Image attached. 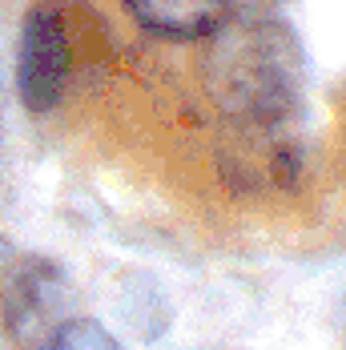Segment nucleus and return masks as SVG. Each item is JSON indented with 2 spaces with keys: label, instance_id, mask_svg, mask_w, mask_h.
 Instances as JSON below:
<instances>
[{
  "label": "nucleus",
  "instance_id": "obj_1",
  "mask_svg": "<svg viewBox=\"0 0 346 350\" xmlns=\"http://www.w3.org/2000/svg\"><path fill=\"white\" fill-rule=\"evenodd\" d=\"M202 85L226 117L270 129L298 113L306 97V53L278 16H230L206 36Z\"/></svg>",
  "mask_w": 346,
  "mask_h": 350
},
{
  "label": "nucleus",
  "instance_id": "obj_2",
  "mask_svg": "<svg viewBox=\"0 0 346 350\" xmlns=\"http://www.w3.org/2000/svg\"><path fill=\"white\" fill-rule=\"evenodd\" d=\"M72 286L49 258H21L0 286V326L21 350H44L49 338L69 322Z\"/></svg>",
  "mask_w": 346,
  "mask_h": 350
},
{
  "label": "nucleus",
  "instance_id": "obj_3",
  "mask_svg": "<svg viewBox=\"0 0 346 350\" xmlns=\"http://www.w3.org/2000/svg\"><path fill=\"white\" fill-rule=\"evenodd\" d=\"M72 69V44L65 16L53 4L29 8L21 36H16V97L33 117L53 113L65 97Z\"/></svg>",
  "mask_w": 346,
  "mask_h": 350
},
{
  "label": "nucleus",
  "instance_id": "obj_4",
  "mask_svg": "<svg viewBox=\"0 0 346 350\" xmlns=\"http://www.w3.org/2000/svg\"><path fill=\"white\" fill-rule=\"evenodd\" d=\"M125 4L141 29L170 40H206L234 12V0H125Z\"/></svg>",
  "mask_w": 346,
  "mask_h": 350
},
{
  "label": "nucleus",
  "instance_id": "obj_5",
  "mask_svg": "<svg viewBox=\"0 0 346 350\" xmlns=\"http://www.w3.org/2000/svg\"><path fill=\"white\" fill-rule=\"evenodd\" d=\"M44 350H125V347L105 330L101 322H93V318H69V322L49 338Z\"/></svg>",
  "mask_w": 346,
  "mask_h": 350
}]
</instances>
